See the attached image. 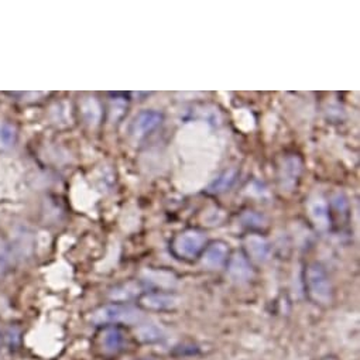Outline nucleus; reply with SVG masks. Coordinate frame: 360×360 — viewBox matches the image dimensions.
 <instances>
[{"label":"nucleus","instance_id":"1","mask_svg":"<svg viewBox=\"0 0 360 360\" xmlns=\"http://www.w3.org/2000/svg\"><path fill=\"white\" fill-rule=\"evenodd\" d=\"M304 278L309 300L316 305H330L333 301V287L325 269L318 263H312L305 269Z\"/></svg>","mask_w":360,"mask_h":360},{"label":"nucleus","instance_id":"2","mask_svg":"<svg viewBox=\"0 0 360 360\" xmlns=\"http://www.w3.org/2000/svg\"><path fill=\"white\" fill-rule=\"evenodd\" d=\"M91 319L94 323L103 326H119L120 323L134 325L141 321V314L137 308L126 302H113L96 309Z\"/></svg>","mask_w":360,"mask_h":360},{"label":"nucleus","instance_id":"3","mask_svg":"<svg viewBox=\"0 0 360 360\" xmlns=\"http://www.w3.org/2000/svg\"><path fill=\"white\" fill-rule=\"evenodd\" d=\"M207 245V238L201 231L188 229L178 233L171 242V250L175 257L183 260H194L204 250Z\"/></svg>","mask_w":360,"mask_h":360},{"label":"nucleus","instance_id":"4","mask_svg":"<svg viewBox=\"0 0 360 360\" xmlns=\"http://www.w3.org/2000/svg\"><path fill=\"white\" fill-rule=\"evenodd\" d=\"M302 172V161L298 155L291 154L283 158L278 168V183L280 188L285 193H291L297 188L300 176Z\"/></svg>","mask_w":360,"mask_h":360},{"label":"nucleus","instance_id":"5","mask_svg":"<svg viewBox=\"0 0 360 360\" xmlns=\"http://www.w3.org/2000/svg\"><path fill=\"white\" fill-rule=\"evenodd\" d=\"M126 333L120 326H105L98 338V346L105 356H117L126 349Z\"/></svg>","mask_w":360,"mask_h":360},{"label":"nucleus","instance_id":"6","mask_svg":"<svg viewBox=\"0 0 360 360\" xmlns=\"http://www.w3.org/2000/svg\"><path fill=\"white\" fill-rule=\"evenodd\" d=\"M178 304V297L171 292L148 291L139 295V305L148 311H169L176 308Z\"/></svg>","mask_w":360,"mask_h":360},{"label":"nucleus","instance_id":"7","mask_svg":"<svg viewBox=\"0 0 360 360\" xmlns=\"http://www.w3.org/2000/svg\"><path fill=\"white\" fill-rule=\"evenodd\" d=\"M162 122V115L157 110H143L140 112L131 126H130V133L134 139H143L151 131H154Z\"/></svg>","mask_w":360,"mask_h":360},{"label":"nucleus","instance_id":"8","mask_svg":"<svg viewBox=\"0 0 360 360\" xmlns=\"http://www.w3.org/2000/svg\"><path fill=\"white\" fill-rule=\"evenodd\" d=\"M228 274L235 283L245 284L253 278L255 271L250 262L242 253H236L229 259Z\"/></svg>","mask_w":360,"mask_h":360},{"label":"nucleus","instance_id":"9","mask_svg":"<svg viewBox=\"0 0 360 360\" xmlns=\"http://www.w3.org/2000/svg\"><path fill=\"white\" fill-rule=\"evenodd\" d=\"M308 215L318 231H328L330 226L329 207L321 197H315L308 202Z\"/></svg>","mask_w":360,"mask_h":360},{"label":"nucleus","instance_id":"10","mask_svg":"<svg viewBox=\"0 0 360 360\" xmlns=\"http://www.w3.org/2000/svg\"><path fill=\"white\" fill-rule=\"evenodd\" d=\"M229 257V248L224 242H214L211 243L204 255H202V264L211 270H218L224 267Z\"/></svg>","mask_w":360,"mask_h":360},{"label":"nucleus","instance_id":"11","mask_svg":"<svg viewBox=\"0 0 360 360\" xmlns=\"http://www.w3.org/2000/svg\"><path fill=\"white\" fill-rule=\"evenodd\" d=\"M245 249L250 259L256 263L267 262L271 253L269 242L260 235H249L245 239Z\"/></svg>","mask_w":360,"mask_h":360},{"label":"nucleus","instance_id":"12","mask_svg":"<svg viewBox=\"0 0 360 360\" xmlns=\"http://www.w3.org/2000/svg\"><path fill=\"white\" fill-rule=\"evenodd\" d=\"M81 115L85 123H88L89 126H98L103 115L99 101L94 96L84 98L81 102Z\"/></svg>","mask_w":360,"mask_h":360},{"label":"nucleus","instance_id":"13","mask_svg":"<svg viewBox=\"0 0 360 360\" xmlns=\"http://www.w3.org/2000/svg\"><path fill=\"white\" fill-rule=\"evenodd\" d=\"M238 176V171L235 168L226 169L224 171L215 181L208 187V193L210 194H222L225 191H228L236 181Z\"/></svg>","mask_w":360,"mask_h":360},{"label":"nucleus","instance_id":"14","mask_svg":"<svg viewBox=\"0 0 360 360\" xmlns=\"http://www.w3.org/2000/svg\"><path fill=\"white\" fill-rule=\"evenodd\" d=\"M139 285L136 283H127L123 285H119L110 291V298L115 300V302H124L130 298L139 295Z\"/></svg>","mask_w":360,"mask_h":360},{"label":"nucleus","instance_id":"15","mask_svg":"<svg viewBox=\"0 0 360 360\" xmlns=\"http://www.w3.org/2000/svg\"><path fill=\"white\" fill-rule=\"evenodd\" d=\"M18 133L16 129L6 122H0V147L9 148L16 143Z\"/></svg>","mask_w":360,"mask_h":360},{"label":"nucleus","instance_id":"16","mask_svg":"<svg viewBox=\"0 0 360 360\" xmlns=\"http://www.w3.org/2000/svg\"><path fill=\"white\" fill-rule=\"evenodd\" d=\"M139 332H140V338L146 342H154L161 338L160 330L153 325H144L139 329Z\"/></svg>","mask_w":360,"mask_h":360},{"label":"nucleus","instance_id":"17","mask_svg":"<svg viewBox=\"0 0 360 360\" xmlns=\"http://www.w3.org/2000/svg\"><path fill=\"white\" fill-rule=\"evenodd\" d=\"M242 222L249 226V228H262L264 226V218L260 217L259 214L256 212H246L243 217H242Z\"/></svg>","mask_w":360,"mask_h":360},{"label":"nucleus","instance_id":"18","mask_svg":"<svg viewBox=\"0 0 360 360\" xmlns=\"http://www.w3.org/2000/svg\"><path fill=\"white\" fill-rule=\"evenodd\" d=\"M2 343H4V336H2V332H0V347H2Z\"/></svg>","mask_w":360,"mask_h":360},{"label":"nucleus","instance_id":"19","mask_svg":"<svg viewBox=\"0 0 360 360\" xmlns=\"http://www.w3.org/2000/svg\"><path fill=\"white\" fill-rule=\"evenodd\" d=\"M143 360H154V359H143Z\"/></svg>","mask_w":360,"mask_h":360}]
</instances>
